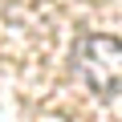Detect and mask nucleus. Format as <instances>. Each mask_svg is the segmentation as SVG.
<instances>
[{
  "mask_svg": "<svg viewBox=\"0 0 122 122\" xmlns=\"http://www.w3.org/2000/svg\"><path fill=\"white\" fill-rule=\"evenodd\" d=\"M90 45V53H81L77 57V69L90 77V86L98 90V94H114L118 90V41L114 37H90L86 41Z\"/></svg>",
  "mask_w": 122,
  "mask_h": 122,
  "instance_id": "1",
  "label": "nucleus"
}]
</instances>
